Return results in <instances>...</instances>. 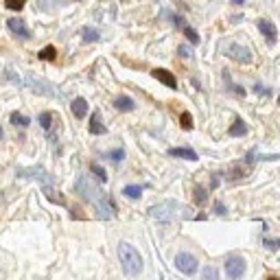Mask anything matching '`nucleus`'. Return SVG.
I'll list each match as a JSON object with an SVG mask.
<instances>
[{
    "label": "nucleus",
    "mask_w": 280,
    "mask_h": 280,
    "mask_svg": "<svg viewBox=\"0 0 280 280\" xmlns=\"http://www.w3.org/2000/svg\"><path fill=\"white\" fill-rule=\"evenodd\" d=\"M77 193L97 208L101 219H110L112 214H114V210H116L114 201H112L110 195L103 193V188H101L90 175H81L79 180H77Z\"/></svg>",
    "instance_id": "1"
},
{
    "label": "nucleus",
    "mask_w": 280,
    "mask_h": 280,
    "mask_svg": "<svg viewBox=\"0 0 280 280\" xmlns=\"http://www.w3.org/2000/svg\"><path fill=\"white\" fill-rule=\"evenodd\" d=\"M118 260H121V267L127 276L134 278L142 271V256L138 249L134 245H129V243H121V245H118Z\"/></svg>",
    "instance_id": "2"
},
{
    "label": "nucleus",
    "mask_w": 280,
    "mask_h": 280,
    "mask_svg": "<svg viewBox=\"0 0 280 280\" xmlns=\"http://www.w3.org/2000/svg\"><path fill=\"white\" fill-rule=\"evenodd\" d=\"M175 267L180 269L182 273H186V276H193L195 271H197V258H195L193 254H188V252H180L175 256Z\"/></svg>",
    "instance_id": "3"
},
{
    "label": "nucleus",
    "mask_w": 280,
    "mask_h": 280,
    "mask_svg": "<svg viewBox=\"0 0 280 280\" xmlns=\"http://www.w3.org/2000/svg\"><path fill=\"white\" fill-rule=\"evenodd\" d=\"M225 273H228L230 280H239L243 273H245V260L239 258V256H232V258L225 260Z\"/></svg>",
    "instance_id": "4"
},
{
    "label": "nucleus",
    "mask_w": 280,
    "mask_h": 280,
    "mask_svg": "<svg viewBox=\"0 0 280 280\" xmlns=\"http://www.w3.org/2000/svg\"><path fill=\"white\" fill-rule=\"evenodd\" d=\"M171 206H173V204H160V206H153V208H149V214H151L153 219H158V221H162V223H171V221H173V217H175V212H173V210H169Z\"/></svg>",
    "instance_id": "5"
},
{
    "label": "nucleus",
    "mask_w": 280,
    "mask_h": 280,
    "mask_svg": "<svg viewBox=\"0 0 280 280\" xmlns=\"http://www.w3.org/2000/svg\"><path fill=\"white\" fill-rule=\"evenodd\" d=\"M151 75L156 77V79L160 81V83H164L166 88H177V81H175V75L171 73V70H164V68H156V70H151Z\"/></svg>",
    "instance_id": "6"
},
{
    "label": "nucleus",
    "mask_w": 280,
    "mask_h": 280,
    "mask_svg": "<svg viewBox=\"0 0 280 280\" xmlns=\"http://www.w3.org/2000/svg\"><path fill=\"white\" fill-rule=\"evenodd\" d=\"M228 57H230V59H234V62H239V64H247L249 59H252L249 51L245 49V46H239V44H232V46H230Z\"/></svg>",
    "instance_id": "7"
},
{
    "label": "nucleus",
    "mask_w": 280,
    "mask_h": 280,
    "mask_svg": "<svg viewBox=\"0 0 280 280\" xmlns=\"http://www.w3.org/2000/svg\"><path fill=\"white\" fill-rule=\"evenodd\" d=\"M7 27H9V31L14 33V35H18L20 40H27L29 38V29H27V25L20 20V18H9Z\"/></svg>",
    "instance_id": "8"
},
{
    "label": "nucleus",
    "mask_w": 280,
    "mask_h": 280,
    "mask_svg": "<svg viewBox=\"0 0 280 280\" xmlns=\"http://www.w3.org/2000/svg\"><path fill=\"white\" fill-rule=\"evenodd\" d=\"M18 175H22V177H38V180H42V182H49V180H51L49 173H46L42 166H31V169H18Z\"/></svg>",
    "instance_id": "9"
},
{
    "label": "nucleus",
    "mask_w": 280,
    "mask_h": 280,
    "mask_svg": "<svg viewBox=\"0 0 280 280\" xmlns=\"http://www.w3.org/2000/svg\"><path fill=\"white\" fill-rule=\"evenodd\" d=\"M258 29H260V33L265 35L267 44H273V42H276V27H273L269 20H260L258 22Z\"/></svg>",
    "instance_id": "10"
},
{
    "label": "nucleus",
    "mask_w": 280,
    "mask_h": 280,
    "mask_svg": "<svg viewBox=\"0 0 280 280\" xmlns=\"http://www.w3.org/2000/svg\"><path fill=\"white\" fill-rule=\"evenodd\" d=\"M88 132L94 134V136H101V134H105V132H107V129H105V125L101 123L99 112H92V116H90V125H88Z\"/></svg>",
    "instance_id": "11"
},
{
    "label": "nucleus",
    "mask_w": 280,
    "mask_h": 280,
    "mask_svg": "<svg viewBox=\"0 0 280 280\" xmlns=\"http://www.w3.org/2000/svg\"><path fill=\"white\" fill-rule=\"evenodd\" d=\"M169 156H173V158H182V160H197V153L193 151V149H188V147H177V149H169Z\"/></svg>",
    "instance_id": "12"
},
{
    "label": "nucleus",
    "mask_w": 280,
    "mask_h": 280,
    "mask_svg": "<svg viewBox=\"0 0 280 280\" xmlns=\"http://www.w3.org/2000/svg\"><path fill=\"white\" fill-rule=\"evenodd\" d=\"M70 110H73V114L77 118H86V114H88V101L86 99H75L73 103H70Z\"/></svg>",
    "instance_id": "13"
},
{
    "label": "nucleus",
    "mask_w": 280,
    "mask_h": 280,
    "mask_svg": "<svg viewBox=\"0 0 280 280\" xmlns=\"http://www.w3.org/2000/svg\"><path fill=\"white\" fill-rule=\"evenodd\" d=\"M245 132H247L245 123H243L241 118H236L234 125H232V127L228 129V136H232V138H236V136H245Z\"/></svg>",
    "instance_id": "14"
},
{
    "label": "nucleus",
    "mask_w": 280,
    "mask_h": 280,
    "mask_svg": "<svg viewBox=\"0 0 280 280\" xmlns=\"http://www.w3.org/2000/svg\"><path fill=\"white\" fill-rule=\"evenodd\" d=\"M44 195H46V199H51L53 204H59V206H66V199L62 197V195L57 193L55 188H51V186H46L44 188Z\"/></svg>",
    "instance_id": "15"
},
{
    "label": "nucleus",
    "mask_w": 280,
    "mask_h": 280,
    "mask_svg": "<svg viewBox=\"0 0 280 280\" xmlns=\"http://www.w3.org/2000/svg\"><path fill=\"white\" fill-rule=\"evenodd\" d=\"M114 105H116V110H121V112H132L134 110V101L129 99V97H118L116 101H114Z\"/></svg>",
    "instance_id": "16"
},
{
    "label": "nucleus",
    "mask_w": 280,
    "mask_h": 280,
    "mask_svg": "<svg viewBox=\"0 0 280 280\" xmlns=\"http://www.w3.org/2000/svg\"><path fill=\"white\" fill-rule=\"evenodd\" d=\"M142 190H145V186H136V184H129V186L123 188V195L129 199H138L142 195Z\"/></svg>",
    "instance_id": "17"
},
{
    "label": "nucleus",
    "mask_w": 280,
    "mask_h": 280,
    "mask_svg": "<svg viewBox=\"0 0 280 280\" xmlns=\"http://www.w3.org/2000/svg\"><path fill=\"white\" fill-rule=\"evenodd\" d=\"M90 171H92V175L99 177V182H107V173H105V169L99 162H90Z\"/></svg>",
    "instance_id": "18"
},
{
    "label": "nucleus",
    "mask_w": 280,
    "mask_h": 280,
    "mask_svg": "<svg viewBox=\"0 0 280 280\" xmlns=\"http://www.w3.org/2000/svg\"><path fill=\"white\" fill-rule=\"evenodd\" d=\"M193 199H195V204H197V206H204L206 201H208L206 190H204V188H199V186H195V190H193Z\"/></svg>",
    "instance_id": "19"
},
{
    "label": "nucleus",
    "mask_w": 280,
    "mask_h": 280,
    "mask_svg": "<svg viewBox=\"0 0 280 280\" xmlns=\"http://www.w3.org/2000/svg\"><path fill=\"white\" fill-rule=\"evenodd\" d=\"M201 280H219V271H217V267H212V265L204 267V271H201Z\"/></svg>",
    "instance_id": "20"
},
{
    "label": "nucleus",
    "mask_w": 280,
    "mask_h": 280,
    "mask_svg": "<svg viewBox=\"0 0 280 280\" xmlns=\"http://www.w3.org/2000/svg\"><path fill=\"white\" fill-rule=\"evenodd\" d=\"M38 57H40V59H44V62H51V59H55V57H57L55 46H46V49H42Z\"/></svg>",
    "instance_id": "21"
},
{
    "label": "nucleus",
    "mask_w": 280,
    "mask_h": 280,
    "mask_svg": "<svg viewBox=\"0 0 280 280\" xmlns=\"http://www.w3.org/2000/svg\"><path fill=\"white\" fill-rule=\"evenodd\" d=\"M11 123L16 125V127H29V118L27 116H22V114H18V112H14V114H11Z\"/></svg>",
    "instance_id": "22"
},
{
    "label": "nucleus",
    "mask_w": 280,
    "mask_h": 280,
    "mask_svg": "<svg viewBox=\"0 0 280 280\" xmlns=\"http://www.w3.org/2000/svg\"><path fill=\"white\" fill-rule=\"evenodd\" d=\"M38 121H40V125H42L44 129H51V125H53V114H51V112H42Z\"/></svg>",
    "instance_id": "23"
},
{
    "label": "nucleus",
    "mask_w": 280,
    "mask_h": 280,
    "mask_svg": "<svg viewBox=\"0 0 280 280\" xmlns=\"http://www.w3.org/2000/svg\"><path fill=\"white\" fill-rule=\"evenodd\" d=\"M83 40L86 42H99L101 35H99V31H94V29H86V31H83Z\"/></svg>",
    "instance_id": "24"
},
{
    "label": "nucleus",
    "mask_w": 280,
    "mask_h": 280,
    "mask_svg": "<svg viewBox=\"0 0 280 280\" xmlns=\"http://www.w3.org/2000/svg\"><path fill=\"white\" fill-rule=\"evenodd\" d=\"M180 121H182V127L184 129H193V116H190L188 112H184V114L180 116Z\"/></svg>",
    "instance_id": "25"
},
{
    "label": "nucleus",
    "mask_w": 280,
    "mask_h": 280,
    "mask_svg": "<svg viewBox=\"0 0 280 280\" xmlns=\"http://www.w3.org/2000/svg\"><path fill=\"white\" fill-rule=\"evenodd\" d=\"M25 3H27V0H7V9H11V11H20L22 7H25Z\"/></svg>",
    "instance_id": "26"
},
{
    "label": "nucleus",
    "mask_w": 280,
    "mask_h": 280,
    "mask_svg": "<svg viewBox=\"0 0 280 280\" xmlns=\"http://www.w3.org/2000/svg\"><path fill=\"white\" fill-rule=\"evenodd\" d=\"M184 35L188 38V42H193V44H199V35H197V31H193V29H184Z\"/></svg>",
    "instance_id": "27"
},
{
    "label": "nucleus",
    "mask_w": 280,
    "mask_h": 280,
    "mask_svg": "<svg viewBox=\"0 0 280 280\" xmlns=\"http://www.w3.org/2000/svg\"><path fill=\"white\" fill-rule=\"evenodd\" d=\"M107 158H112V160H114V162H121V160L125 158V151H123V149H116V151L107 153Z\"/></svg>",
    "instance_id": "28"
},
{
    "label": "nucleus",
    "mask_w": 280,
    "mask_h": 280,
    "mask_svg": "<svg viewBox=\"0 0 280 280\" xmlns=\"http://www.w3.org/2000/svg\"><path fill=\"white\" fill-rule=\"evenodd\" d=\"M263 245H267L269 249H278V247H280V241H276V239H265Z\"/></svg>",
    "instance_id": "29"
},
{
    "label": "nucleus",
    "mask_w": 280,
    "mask_h": 280,
    "mask_svg": "<svg viewBox=\"0 0 280 280\" xmlns=\"http://www.w3.org/2000/svg\"><path fill=\"white\" fill-rule=\"evenodd\" d=\"M173 25H175L177 29H182V31H184V29H186V27H184V20H182L180 16H175V18H173Z\"/></svg>",
    "instance_id": "30"
},
{
    "label": "nucleus",
    "mask_w": 280,
    "mask_h": 280,
    "mask_svg": "<svg viewBox=\"0 0 280 280\" xmlns=\"http://www.w3.org/2000/svg\"><path fill=\"white\" fill-rule=\"evenodd\" d=\"M177 53H180V57H184V59L190 55V53H188V46H180V49H177Z\"/></svg>",
    "instance_id": "31"
},
{
    "label": "nucleus",
    "mask_w": 280,
    "mask_h": 280,
    "mask_svg": "<svg viewBox=\"0 0 280 280\" xmlns=\"http://www.w3.org/2000/svg\"><path fill=\"white\" fill-rule=\"evenodd\" d=\"M214 212H217V214H225L223 204H219V201H217V204H214Z\"/></svg>",
    "instance_id": "32"
},
{
    "label": "nucleus",
    "mask_w": 280,
    "mask_h": 280,
    "mask_svg": "<svg viewBox=\"0 0 280 280\" xmlns=\"http://www.w3.org/2000/svg\"><path fill=\"white\" fill-rule=\"evenodd\" d=\"M256 92H258V94H265V97L269 94V90H263V86H256Z\"/></svg>",
    "instance_id": "33"
},
{
    "label": "nucleus",
    "mask_w": 280,
    "mask_h": 280,
    "mask_svg": "<svg viewBox=\"0 0 280 280\" xmlns=\"http://www.w3.org/2000/svg\"><path fill=\"white\" fill-rule=\"evenodd\" d=\"M232 3H234V5H243V3H245V0H232Z\"/></svg>",
    "instance_id": "34"
},
{
    "label": "nucleus",
    "mask_w": 280,
    "mask_h": 280,
    "mask_svg": "<svg viewBox=\"0 0 280 280\" xmlns=\"http://www.w3.org/2000/svg\"><path fill=\"white\" fill-rule=\"evenodd\" d=\"M0 138H3V127H0Z\"/></svg>",
    "instance_id": "35"
},
{
    "label": "nucleus",
    "mask_w": 280,
    "mask_h": 280,
    "mask_svg": "<svg viewBox=\"0 0 280 280\" xmlns=\"http://www.w3.org/2000/svg\"><path fill=\"white\" fill-rule=\"evenodd\" d=\"M267 280H280V278H267Z\"/></svg>",
    "instance_id": "36"
},
{
    "label": "nucleus",
    "mask_w": 280,
    "mask_h": 280,
    "mask_svg": "<svg viewBox=\"0 0 280 280\" xmlns=\"http://www.w3.org/2000/svg\"><path fill=\"white\" fill-rule=\"evenodd\" d=\"M278 103H280V97H278Z\"/></svg>",
    "instance_id": "37"
}]
</instances>
